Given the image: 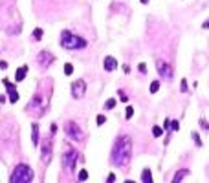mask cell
I'll use <instances>...</instances> for the list:
<instances>
[{
	"instance_id": "obj_34",
	"label": "cell",
	"mask_w": 209,
	"mask_h": 183,
	"mask_svg": "<svg viewBox=\"0 0 209 183\" xmlns=\"http://www.w3.org/2000/svg\"><path fill=\"white\" fill-rule=\"evenodd\" d=\"M140 2H141V4H149V0H140Z\"/></svg>"
},
{
	"instance_id": "obj_11",
	"label": "cell",
	"mask_w": 209,
	"mask_h": 183,
	"mask_svg": "<svg viewBox=\"0 0 209 183\" xmlns=\"http://www.w3.org/2000/svg\"><path fill=\"white\" fill-rule=\"evenodd\" d=\"M2 82H4V86H6V90H7V93H9V103H17V101H18V92H17L15 84H11L6 77L2 79Z\"/></svg>"
},
{
	"instance_id": "obj_1",
	"label": "cell",
	"mask_w": 209,
	"mask_h": 183,
	"mask_svg": "<svg viewBox=\"0 0 209 183\" xmlns=\"http://www.w3.org/2000/svg\"><path fill=\"white\" fill-rule=\"evenodd\" d=\"M132 156V139L129 136H119L112 147V154H110V161L116 167H125L129 163Z\"/></svg>"
},
{
	"instance_id": "obj_21",
	"label": "cell",
	"mask_w": 209,
	"mask_h": 183,
	"mask_svg": "<svg viewBox=\"0 0 209 183\" xmlns=\"http://www.w3.org/2000/svg\"><path fill=\"white\" fill-rule=\"evenodd\" d=\"M114 106H116V99H108V101L105 103V108H106V110H112Z\"/></svg>"
},
{
	"instance_id": "obj_9",
	"label": "cell",
	"mask_w": 209,
	"mask_h": 183,
	"mask_svg": "<svg viewBox=\"0 0 209 183\" xmlns=\"http://www.w3.org/2000/svg\"><path fill=\"white\" fill-rule=\"evenodd\" d=\"M53 60H55V57H53L50 51H46V49H44V51H40V53L37 55V62H39L42 68H48Z\"/></svg>"
},
{
	"instance_id": "obj_25",
	"label": "cell",
	"mask_w": 209,
	"mask_h": 183,
	"mask_svg": "<svg viewBox=\"0 0 209 183\" xmlns=\"http://www.w3.org/2000/svg\"><path fill=\"white\" fill-rule=\"evenodd\" d=\"M180 90H182L184 93L187 92V81H185V79H182V82H180Z\"/></svg>"
},
{
	"instance_id": "obj_16",
	"label": "cell",
	"mask_w": 209,
	"mask_h": 183,
	"mask_svg": "<svg viewBox=\"0 0 209 183\" xmlns=\"http://www.w3.org/2000/svg\"><path fill=\"white\" fill-rule=\"evenodd\" d=\"M141 180H143V183H154V181H152V174H151L149 169H143V172H141Z\"/></svg>"
},
{
	"instance_id": "obj_19",
	"label": "cell",
	"mask_w": 209,
	"mask_h": 183,
	"mask_svg": "<svg viewBox=\"0 0 209 183\" xmlns=\"http://www.w3.org/2000/svg\"><path fill=\"white\" fill-rule=\"evenodd\" d=\"M152 136H154V137H162V136H163V128L154 126V128H152Z\"/></svg>"
},
{
	"instance_id": "obj_4",
	"label": "cell",
	"mask_w": 209,
	"mask_h": 183,
	"mask_svg": "<svg viewBox=\"0 0 209 183\" xmlns=\"http://www.w3.org/2000/svg\"><path fill=\"white\" fill-rule=\"evenodd\" d=\"M79 161V152L75 148H68L64 154H62V167L70 172H73L75 169V163Z\"/></svg>"
},
{
	"instance_id": "obj_3",
	"label": "cell",
	"mask_w": 209,
	"mask_h": 183,
	"mask_svg": "<svg viewBox=\"0 0 209 183\" xmlns=\"http://www.w3.org/2000/svg\"><path fill=\"white\" fill-rule=\"evenodd\" d=\"M33 181V169L26 163H18L11 176H9V183H31Z\"/></svg>"
},
{
	"instance_id": "obj_15",
	"label": "cell",
	"mask_w": 209,
	"mask_h": 183,
	"mask_svg": "<svg viewBox=\"0 0 209 183\" xmlns=\"http://www.w3.org/2000/svg\"><path fill=\"white\" fill-rule=\"evenodd\" d=\"M189 174V170L187 169H182V170H178L176 174H174V178H173V183H182L184 181V178Z\"/></svg>"
},
{
	"instance_id": "obj_8",
	"label": "cell",
	"mask_w": 209,
	"mask_h": 183,
	"mask_svg": "<svg viewBox=\"0 0 209 183\" xmlns=\"http://www.w3.org/2000/svg\"><path fill=\"white\" fill-rule=\"evenodd\" d=\"M39 106H40V114H44V112H46V108H48V103L40 99V93H35V95H33V99H31V103L28 104V110L31 112L33 108H39Z\"/></svg>"
},
{
	"instance_id": "obj_13",
	"label": "cell",
	"mask_w": 209,
	"mask_h": 183,
	"mask_svg": "<svg viewBox=\"0 0 209 183\" xmlns=\"http://www.w3.org/2000/svg\"><path fill=\"white\" fill-rule=\"evenodd\" d=\"M26 73H28V64H24V66H20V68L17 70V73H15V81H17V82L24 81V79H26Z\"/></svg>"
},
{
	"instance_id": "obj_12",
	"label": "cell",
	"mask_w": 209,
	"mask_h": 183,
	"mask_svg": "<svg viewBox=\"0 0 209 183\" xmlns=\"http://www.w3.org/2000/svg\"><path fill=\"white\" fill-rule=\"evenodd\" d=\"M103 66H105V70H106V71H114V70L118 68V60H116L114 57H105Z\"/></svg>"
},
{
	"instance_id": "obj_36",
	"label": "cell",
	"mask_w": 209,
	"mask_h": 183,
	"mask_svg": "<svg viewBox=\"0 0 209 183\" xmlns=\"http://www.w3.org/2000/svg\"><path fill=\"white\" fill-rule=\"evenodd\" d=\"M125 183H136V181H132V180H127V181H125Z\"/></svg>"
},
{
	"instance_id": "obj_18",
	"label": "cell",
	"mask_w": 209,
	"mask_h": 183,
	"mask_svg": "<svg viewBox=\"0 0 209 183\" xmlns=\"http://www.w3.org/2000/svg\"><path fill=\"white\" fill-rule=\"evenodd\" d=\"M160 90V81H152L151 82V93H156Z\"/></svg>"
},
{
	"instance_id": "obj_7",
	"label": "cell",
	"mask_w": 209,
	"mask_h": 183,
	"mask_svg": "<svg viewBox=\"0 0 209 183\" xmlns=\"http://www.w3.org/2000/svg\"><path fill=\"white\" fill-rule=\"evenodd\" d=\"M84 92H86V82L83 79H77V81L72 82V95H73V99H81L84 95Z\"/></svg>"
},
{
	"instance_id": "obj_6",
	"label": "cell",
	"mask_w": 209,
	"mask_h": 183,
	"mask_svg": "<svg viewBox=\"0 0 209 183\" xmlns=\"http://www.w3.org/2000/svg\"><path fill=\"white\" fill-rule=\"evenodd\" d=\"M156 68H158V73H160V77L162 79H173V66L169 64V62H165L163 59H160V60H156Z\"/></svg>"
},
{
	"instance_id": "obj_22",
	"label": "cell",
	"mask_w": 209,
	"mask_h": 183,
	"mask_svg": "<svg viewBox=\"0 0 209 183\" xmlns=\"http://www.w3.org/2000/svg\"><path fill=\"white\" fill-rule=\"evenodd\" d=\"M132 115H134V108H132V106H127V108H125V117L130 119Z\"/></svg>"
},
{
	"instance_id": "obj_35",
	"label": "cell",
	"mask_w": 209,
	"mask_h": 183,
	"mask_svg": "<svg viewBox=\"0 0 209 183\" xmlns=\"http://www.w3.org/2000/svg\"><path fill=\"white\" fill-rule=\"evenodd\" d=\"M204 27H209V20L206 22V24H204Z\"/></svg>"
},
{
	"instance_id": "obj_30",
	"label": "cell",
	"mask_w": 209,
	"mask_h": 183,
	"mask_svg": "<svg viewBox=\"0 0 209 183\" xmlns=\"http://www.w3.org/2000/svg\"><path fill=\"white\" fill-rule=\"evenodd\" d=\"M0 70H7V62L6 60H0Z\"/></svg>"
},
{
	"instance_id": "obj_17",
	"label": "cell",
	"mask_w": 209,
	"mask_h": 183,
	"mask_svg": "<svg viewBox=\"0 0 209 183\" xmlns=\"http://www.w3.org/2000/svg\"><path fill=\"white\" fill-rule=\"evenodd\" d=\"M72 73H73V64L66 62L64 64V75H72Z\"/></svg>"
},
{
	"instance_id": "obj_32",
	"label": "cell",
	"mask_w": 209,
	"mask_h": 183,
	"mask_svg": "<svg viewBox=\"0 0 209 183\" xmlns=\"http://www.w3.org/2000/svg\"><path fill=\"white\" fill-rule=\"evenodd\" d=\"M123 71H125V73H129V71H130V66H129V64H125V66H123Z\"/></svg>"
},
{
	"instance_id": "obj_29",
	"label": "cell",
	"mask_w": 209,
	"mask_h": 183,
	"mask_svg": "<svg viewBox=\"0 0 209 183\" xmlns=\"http://www.w3.org/2000/svg\"><path fill=\"white\" fill-rule=\"evenodd\" d=\"M138 68H140V71H141V73H147V66H145L143 62H141V64H140Z\"/></svg>"
},
{
	"instance_id": "obj_2",
	"label": "cell",
	"mask_w": 209,
	"mask_h": 183,
	"mask_svg": "<svg viewBox=\"0 0 209 183\" xmlns=\"http://www.w3.org/2000/svg\"><path fill=\"white\" fill-rule=\"evenodd\" d=\"M61 46L66 48V49H84V48L88 46V42H86L83 37L73 35L72 31L64 29V31L61 33Z\"/></svg>"
},
{
	"instance_id": "obj_23",
	"label": "cell",
	"mask_w": 209,
	"mask_h": 183,
	"mask_svg": "<svg viewBox=\"0 0 209 183\" xmlns=\"http://www.w3.org/2000/svg\"><path fill=\"white\" fill-rule=\"evenodd\" d=\"M77 178H79V181H86V180H88V172H86V170H81Z\"/></svg>"
},
{
	"instance_id": "obj_24",
	"label": "cell",
	"mask_w": 209,
	"mask_h": 183,
	"mask_svg": "<svg viewBox=\"0 0 209 183\" xmlns=\"http://www.w3.org/2000/svg\"><path fill=\"white\" fill-rule=\"evenodd\" d=\"M193 139H195V143H196V147H202V139H200V136H198L196 132H193Z\"/></svg>"
},
{
	"instance_id": "obj_5",
	"label": "cell",
	"mask_w": 209,
	"mask_h": 183,
	"mask_svg": "<svg viewBox=\"0 0 209 183\" xmlns=\"http://www.w3.org/2000/svg\"><path fill=\"white\" fill-rule=\"evenodd\" d=\"M64 132H66V136H68L70 139H73V141H81V139H83V130H81V126H79L75 121H66Z\"/></svg>"
},
{
	"instance_id": "obj_10",
	"label": "cell",
	"mask_w": 209,
	"mask_h": 183,
	"mask_svg": "<svg viewBox=\"0 0 209 183\" xmlns=\"http://www.w3.org/2000/svg\"><path fill=\"white\" fill-rule=\"evenodd\" d=\"M40 158H42L44 163H48L50 158H51V141H50V137L42 141V147H40Z\"/></svg>"
},
{
	"instance_id": "obj_20",
	"label": "cell",
	"mask_w": 209,
	"mask_h": 183,
	"mask_svg": "<svg viewBox=\"0 0 209 183\" xmlns=\"http://www.w3.org/2000/svg\"><path fill=\"white\" fill-rule=\"evenodd\" d=\"M33 38H35V40H40V38H42V29H40V27H37V29L33 31Z\"/></svg>"
},
{
	"instance_id": "obj_31",
	"label": "cell",
	"mask_w": 209,
	"mask_h": 183,
	"mask_svg": "<svg viewBox=\"0 0 209 183\" xmlns=\"http://www.w3.org/2000/svg\"><path fill=\"white\" fill-rule=\"evenodd\" d=\"M119 97H121V101H123V103H127V95H125L121 90H119Z\"/></svg>"
},
{
	"instance_id": "obj_26",
	"label": "cell",
	"mask_w": 209,
	"mask_h": 183,
	"mask_svg": "<svg viewBox=\"0 0 209 183\" xmlns=\"http://www.w3.org/2000/svg\"><path fill=\"white\" fill-rule=\"evenodd\" d=\"M105 121H106V117H105L103 114H99V115H97V125H105Z\"/></svg>"
},
{
	"instance_id": "obj_33",
	"label": "cell",
	"mask_w": 209,
	"mask_h": 183,
	"mask_svg": "<svg viewBox=\"0 0 209 183\" xmlns=\"http://www.w3.org/2000/svg\"><path fill=\"white\" fill-rule=\"evenodd\" d=\"M0 103H6V95H0Z\"/></svg>"
},
{
	"instance_id": "obj_27",
	"label": "cell",
	"mask_w": 209,
	"mask_h": 183,
	"mask_svg": "<svg viewBox=\"0 0 209 183\" xmlns=\"http://www.w3.org/2000/svg\"><path fill=\"white\" fill-rule=\"evenodd\" d=\"M116 181V174H108V178H106V183H114Z\"/></svg>"
},
{
	"instance_id": "obj_28",
	"label": "cell",
	"mask_w": 209,
	"mask_h": 183,
	"mask_svg": "<svg viewBox=\"0 0 209 183\" xmlns=\"http://www.w3.org/2000/svg\"><path fill=\"white\" fill-rule=\"evenodd\" d=\"M178 126H180L178 121H171V128H173V130H178Z\"/></svg>"
},
{
	"instance_id": "obj_14",
	"label": "cell",
	"mask_w": 209,
	"mask_h": 183,
	"mask_svg": "<svg viewBox=\"0 0 209 183\" xmlns=\"http://www.w3.org/2000/svg\"><path fill=\"white\" fill-rule=\"evenodd\" d=\"M31 143H33V147L39 145V125L37 123H31Z\"/></svg>"
}]
</instances>
